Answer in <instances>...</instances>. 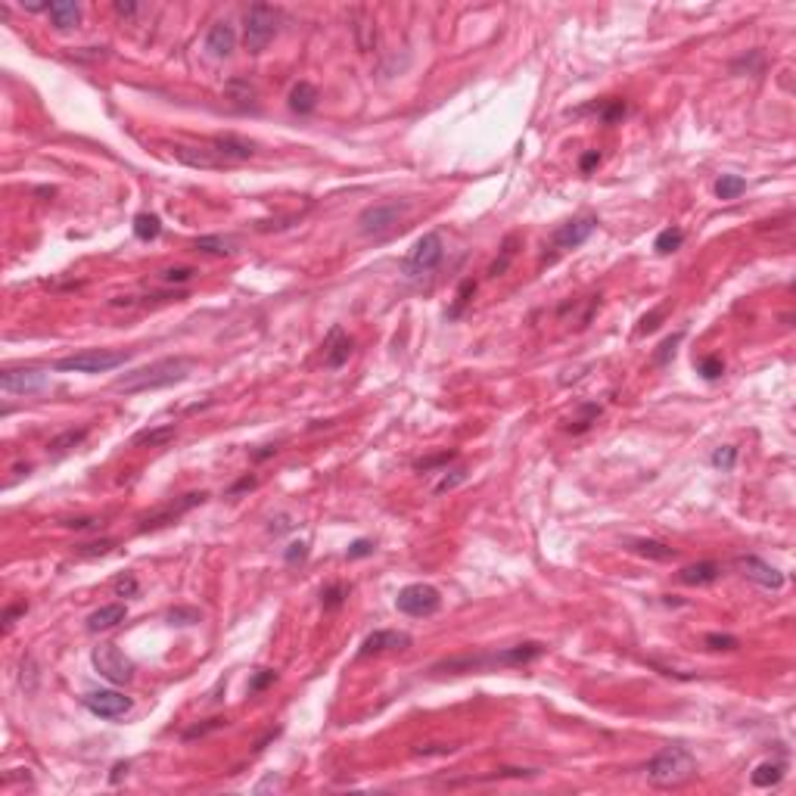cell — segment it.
<instances>
[{"mask_svg": "<svg viewBox=\"0 0 796 796\" xmlns=\"http://www.w3.org/2000/svg\"><path fill=\"white\" fill-rule=\"evenodd\" d=\"M113 10H115L118 16H134V13H137V4H131V0H115Z\"/></svg>", "mask_w": 796, "mask_h": 796, "instance_id": "55", "label": "cell"}, {"mask_svg": "<svg viewBox=\"0 0 796 796\" xmlns=\"http://www.w3.org/2000/svg\"><path fill=\"white\" fill-rule=\"evenodd\" d=\"M168 150H171V156L181 162V165H187V168L215 171V168H227L230 165V162L221 156L212 143H171Z\"/></svg>", "mask_w": 796, "mask_h": 796, "instance_id": "10", "label": "cell"}, {"mask_svg": "<svg viewBox=\"0 0 796 796\" xmlns=\"http://www.w3.org/2000/svg\"><path fill=\"white\" fill-rule=\"evenodd\" d=\"M227 725V718H212L209 725H196V728H190V731H184V740H193V738H202V734H209V731H215V728H224Z\"/></svg>", "mask_w": 796, "mask_h": 796, "instance_id": "49", "label": "cell"}, {"mask_svg": "<svg viewBox=\"0 0 796 796\" xmlns=\"http://www.w3.org/2000/svg\"><path fill=\"white\" fill-rule=\"evenodd\" d=\"M346 597H348L346 585H330L327 591L321 594V604H324V610H339V606L346 604Z\"/></svg>", "mask_w": 796, "mask_h": 796, "instance_id": "36", "label": "cell"}, {"mask_svg": "<svg viewBox=\"0 0 796 796\" xmlns=\"http://www.w3.org/2000/svg\"><path fill=\"white\" fill-rule=\"evenodd\" d=\"M88 426H78V430H66V433H59L56 439H50V445H47V455L50 458H59V455H66V451H72V448H78V445L88 439Z\"/></svg>", "mask_w": 796, "mask_h": 796, "instance_id": "26", "label": "cell"}, {"mask_svg": "<svg viewBox=\"0 0 796 796\" xmlns=\"http://www.w3.org/2000/svg\"><path fill=\"white\" fill-rule=\"evenodd\" d=\"M308 557V544L305 542H293V544H286V551H284V560L289 563V567H296V563H302Z\"/></svg>", "mask_w": 796, "mask_h": 796, "instance_id": "47", "label": "cell"}, {"mask_svg": "<svg viewBox=\"0 0 796 796\" xmlns=\"http://www.w3.org/2000/svg\"><path fill=\"white\" fill-rule=\"evenodd\" d=\"M122 775H128V763H118V765L113 768V777H109V781L118 784V781H122Z\"/></svg>", "mask_w": 796, "mask_h": 796, "instance_id": "60", "label": "cell"}, {"mask_svg": "<svg viewBox=\"0 0 796 796\" xmlns=\"http://www.w3.org/2000/svg\"><path fill=\"white\" fill-rule=\"evenodd\" d=\"M358 16H361V22L352 25L355 34H358V47H361V50H371V44L376 41V31H373V25H371V19H367L364 13H358Z\"/></svg>", "mask_w": 796, "mask_h": 796, "instance_id": "37", "label": "cell"}, {"mask_svg": "<svg viewBox=\"0 0 796 796\" xmlns=\"http://www.w3.org/2000/svg\"><path fill=\"white\" fill-rule=\"evenodd\" d=\"M348 355H352V339L342 333V327H333L327 333V339H324V364L330 371H339L348 361Z\"/></svg>", "mask_w": 796, "mask_h": 796, "instance_id": "17", "label": "cell"}, {"mask_svg": "<svg viewBox=\"0 0 796 796\" xmlns=\"http://www.w3.org/2000/svg\"><path fill=\"white\" fill-rule=\"evenodd\" d=\"M252 485H255V479L246 476V479H239V482L234 485V489H230V495H237V492H243V489H252Z\"/></svg>", "mask_w": 796, "mask_h": 796, "instance_id": "61", "label": "cell"}, {"mask_svg": "<svg viewBox=\"0 0 796 796\" xmlns=\"http://www.w3.org/2000/svg\"><path fill=\"white\" fill-rule=\"evenodd\" d=\"M681 336H684V333H675V336H669V339H666L663 346H660V352L653 355V361H656V364H666V361H669V358L675 355V346H678V342H681Z\"/></svg>", "mask_w": 796, "mask_h": 796, "instance_id": "48", "label": "cell"}, {"mask_svg": "<svg viewBox=\"0 0 796 796\" xmlns=\"http://www.w3.org/2000/svg\"><path fill=\"white\" fill-rule=\"evenodd\" d=\"M50 386V373L38 371V367H16V371L0 373V389L10 396H34V392Z\"/></svg>", "mask_w": 796, "mask_h": 796, "instance_id": "11", "label": "cell"}, {"mask_svg": "<svg viewBox=\"0 0 796 796\" xmlns=\"http://www.w3.org/2000/svg\"><path fill=\"white\" fill-rule=\"evenodd\" d=\"M644 775L653 787L672 790V787L688 784L691 777L697 775V759H694V753L684 750V747H663L656 756L647 759Z\"/></svg>", "mask_w": 796, "mask_h": 796, "instance_id": "3", "label": "cell"}, {"mask_svg": "<svg viewBox=\"0 0 796 796\" xmlns=\"http://www.w3.org/2000/svg\"><path fill=\"white\" fill-rule=\"evenodd\" d=\"M47 13H50V22H53L59 31H68L81 22V6L72 4V0H56V4H50Z\"/></svg>", "mask_w": 796, "mask_h": 796, "instance_id": "24", "label": "cell"}, {"mask_svg": "<svg viewBox=\"0 0 796 796\" xmlns=\"http://www.w3.org/2000/svg\"><path fill=\"white\" fill-rule=\"evenodd\" d=\"M597 113H601V118L606 125H613V122H619V118L626 115V103H622V100H610V103H604V106H597Z\"/></svg>", "mask_w": 796, "mask_h": 796, "instance_id": "40", "label": "cell"}, {"mask_svg": "<svg viewBox=\"0 0 796 796\" xmlns=\"http://www.w3.org/2000/svg\"><path fill=\"white\" fill-rule=\"evenodd\" d=\"M408 215V202H376V205H367V209L358 215V230L361 237H383L389 234L392 227L398 224L401 218Z\"/></svg>", "mask_w": 796, "mask_h": 796, "instance_id": "7", "label": "cell"}, {"mask_svg": "<svg viewBox=\"0 0 796 796\" xmlns=\"http://www.w3.org/2000/svg\"><path fill=\"white\" fill-rule=\"evenodd\" d=\"M193 361L190 358H162L156 364L137 367V371L118 376L113 383L115 392H125V396H140V392H153V389H165L171 383H181L187 373H190Z\"/></svg>", "mask_w": 796, "mask_h": 796, "instance_id": "2", "label": "cell"}, {"mask_svg": "<svg viewBox=\"0 0 796 796\" xmlns=\"http://www.w3.org/2000/svg\"><path fill=\"white\" fill-rule=\"evenodd\" d=\"M274 681H277V672H274V669H259L249 678V694H262V691L268 688V684H274Z\"/></svg>", "mask_w": 796, "mask_h": 796, "instance_id": "41", "label": "cell"}, {"mask_svg": "<svg viewBox=\"0 0 796 796\" xmlns=\"http://www.w3.org/2000/svg\"><path fill=\"white\" fill-rule=\"evenodd\" d=\"M455 458V451H445V455H435V458H426V460H420V470H433V467H439V464H448V460Z\"/></svg>", "mask_w": 796, "mask_h": 796, "instance_id": "53", "label": "cell"}, {"mask_svg": "<svg viewBox=\"0 0 796 796\" xmlns=\"http://www.w3.org/2000/svg\"><path fill=\"white\" fill-rule=\"evenodd\" d=\"M734 460H738V448H731V445H722V448H715V455H713V467H718V470H731Z\"/></svg>", "mask_w": 796, "mask_h": 796, "instance_id": "42", "label": "cell"}, {"mask_svg": "<svg viewBox=\"0 0 796 796\" xmlns=\"http://www.w3.org/2000/svg\"><path fill=\"white\" fill-rule=\"evenodd\" d=\"M168 622L171 626H193V622H200V610H193V606H175V610H168Z\"/></svg>", "mask_w": 796, "mask_h": 796, "instance_id": "38", "label": "cell"}, {"mask_svg": "<svg viewBox=\"0 0 796 796\" xmlns=\"http://www.w3.org/2000/svg\"><path fill=\"white\" fill-rule=\"evenodd\" d=\"M177 435V426L175 423H165V426H156V430H143L137 433L131 445H150V448H162V445H168L171 439Z\"/></svg>", "mask_w": 796, "mask_h": 796, "instance_id": "27", "label": "cell"}, {"mask_svg": "<svg viewBox=\"0 0 796 796\" xmlns=\"http://www.w3.org/2000/svg\"><path fill=\"white\" fill-rule=\"evenodd\" d=\"M738 567L743 569V576H747L750 582H756V585L763 588H772V591H777V588L784 585V572L772 567V563H765L763 557H753V554H747V557H738Z\"/></svg>", "mask_w": 796, "mask_h": 796, "instance_id": "14", "label": "cell"}, {"mask_svg": "<svg viewBox=\"0 0 796 796\" xmlns=\"http://www.w3.org/2000/svg\"><path fill=\"white\" fill-rule=\"evenodd\" d=\"M293 526H296V523H293L289 517H277V526L271 523V532H274V535H280V532H286V529H293Z\"/></svg>", "mask_w": 796, "mask_h": 796, "instance_id": "56", "label": "cell"}, {"mask_svg": "<svg viewBox=\"0 0 796 796\" xmlns=\"http://www.w3.org/2000/svg\"><path fill=\"white\" fill-rule=\"evenodd\" d=\"M205 50H209L212 56H230L237 50V31L230 22H215L209 29V34H205Z\"/></svg>", "mask_w": 796, "mask_h": 796, "instance_id": "18", "label": "cell"}, {"mask_svg": "<svg viewBox=\"0 0 796 796\" xmlns=\"http://www.w3.org/2000/svg\"><path fill=\"white\" fill-rule=\"evenodd\" d=\"M747 190V181H743V177H738V175H722V181L715 184V196L718 200H738V196Z\"/></svg>", "mask_w": 796, "mask_h": 796, "instance_id": "31", "label": "cell"}, {"mask_svg": "<svg viewBox=\"0 0 796 796\" xmlns=\"http://www.w3.org/2000/svg\"><path fill=\"white\" fill-rule=\"evenodd\" d=\"M396 606L405 616H417V619H423V616H433L439 613L442 606V594L435 591L433 585H423V582H414V585H405L396 597Z\"/></svg>", "mask_w": 796, "mask_h": 796, "instance_id": "9", "label": "cell"}, {"mask_svg": "<svg viewBox=\"0 0 796 796\" xmlns=\"http://www.w3.org/2000/svg\"><path fill=\"white\" fill-rule=\"evenodd\" d=\"M663 318V308H656V311H650L644 321H641V327H638V333H653L656 330V321Z\"/></svg>", "mask_w": 796, "mask_h": 796, "instance_id": "52", "label": "cell"}, {"mask_svg": "<svg viewBox=\"0 0 796 796\" xmlns=\"http://www.w3.org/2000/svg\"><path fill=\"white\" fill-rule=\"evenodd\" d=\"M162 234V221L159 215H150V212H140V215L134 218V237L143 239V243H150V239H156Z\"/></svg>", "mask_w": 796, "mask_h": 796, "instance_id": "29", "label": "cell"}, {"mask_svg": "<svg viewBox=\"0 0 796 796\" xmlns=\"http://www.w3.org/2000/svg\"><path fill=\"white\" fill-rule=\"evenodd\" d=\"M597 417H601V408L597 405H582V414L567 426V430L569 433H585V430H591V423H597Z\"/></svg>", "mask_w": 796, "mask_h": 796, "instance_id": "35", "label": "cell"}, {"mask_svg": "<svg viewBox=\"0 0 796 796\" xmlns=\"http://www.w3.org/2000/svg\"><path fill=\"white\" fill-rule=\"evenodd\" d=\"M113 588H115L118 597H134L137 594V579L134 576H118Z\"/></svg>", "mask_w": 796, "mask_h": 796, "instance_id": "50", "label": "cell"}, {"mask_svg": "<svg viewBox=\"0 0 796 796\" xmlns=\"http://www.w3.org/2000/svg\"><path fill=\"white\" fill-rule=\"evenodd\" d=\"M81 703L100 718H118L131 709V697L118 694V691H91L81 697Z\"/></svg>", "mask_w": 796, "mask_h": 796, "instance_id": "12", "label": "cell"}, {"mask_svg": "<svg viewBox=\"0 0 796 796\" xmlns=\"http://www.w3.org/2000/svg\"><path fill=\"white\" fill-rule=\"evenodd\" d=\"M706 647L709 650H738L740 641L734 635H706Z\"/></svg>", "mask_w": 796, "mask_h": 796, "instance_id": "45", "label": "cell"}, {"mask_svg": "<svg viewBox=\"0 0 796 796\" xmlns=\"http://www.w3.org/2000/svg\"><path fill=\"white\" fill-rule=\"evenodd\" d=\"M629 547L638 554V557H647V560H656V563H669L678 557V551L663 542H653V538H631Z\"/></svg>", "mask_w": 796, "mask_h": 796, "instance_id": "23", "label": "cell"}, {"mask_svg": "<svg viewBox=\"0 0 796 796\" xmlns=\"http://www.w3.org/2000/svg\"><path fill=\"white\" fill-rule=\"evenodd\" d=\"M597 165H601V156H597V150H591V153H585V156H582V159H579V168H582V171H585V175H588V171H591V168H597Z\"/></svg>", "mask_w": 796, "mask_h": 796, "instance_id": "54", "label": "cell"}, {"mask_svg": "<svg viewBox=\"0 0 796 796\" xmlns=\"http://www.w3.org/2000/svg\"><path fill=\"white\" fill-rule=\"evenodd\" d=\"M697 371H700L703 380H718V376L725 373V361H722V358H715V355H709V358H703V361L697 364Z\"/></svg>", "mask_w": 796, "mask_h": 796, "instance_id": "39", "label": "cell"}, {"mask_svg": "<svg viewBox=\"0 0 796 796\" xmlns=\"http://www.w3.org/2000/svg\"><path fill=\"white\" fill-rule=\"evenodd\" d=\"M196 249H200V252H209V255H234V252H237V249H234V239L218 237V234L200 237V239H196Z\"/></svg>", "mask_w": 796, "mask_h": 796, "instance_id": "30", "label": "cell"}, {"mask_svg": "<svg viewBox=\"0 0 796 796\" xmlns=\"http://www.w3.org/2000/svg\"><path fill=\"white\" fill-rule=\"evenodd\" d=\"M128 616V606L125 604H106L100 610H93L88 616V631H106V629H115L118 622H125Z\"/></svg>", "mask_w": 796, "mask_h": 796, "instance_id": "22", "label": "cell"}, {"mask_svg": "<svg viewBox=\"0 0 796 796\" xmlns=\"http://www.w3.org/2000/svg\"><path fill=\"white\" fill-rule=\"evenodd\" d=\"M681 243H684V230L681 227H666V230H660V237H656L653 249L660 255H669V252L678 249Z\"/></svg>", "mask_w": 796, "mask_h": 796, "instance_id": "33", "label": "cell"}, {"mask_svg": "<svg viewBox=\"0 0 796 796\" xmlns=\"http://www.w3.org/2000/svg\"><path fill=\"white\" fill-rule=\"evenodd\" d=\"M205 498H209V495H205V492H190V495H184L181 501H171V504H165V507H162L159 513H153V517H147V520H143L140 532H147V529H159V526H168V523H175L177 517H184L187 510H190V507H196V504H202Z\"/></svg>", "mask_w": 796, "mask_h": 796, "instance_id": "15", "label": "cell"}, {"mask_svg": "<svg viewBox=\"0 0 796 796\" xmlns=\"http://www.w3.org/2000/svg\"><path fill=\"white\" fill-rule=\"evenodd\" d=\"M271 455H277V445H264L262 451H252V460H264V458H271Z\"/></svg>", "mask_w": 796, "mask_h": 796, "instance_id": "57", "label": "cell"}, {"mask_svg": "<svg viewBox=\"0 0 796 796\" xmlns=\"http://www.w3.org/2000/svg\"><path fill=\"white\" fill-rule=\"evenodd\" d=\"M520 252V234H507L498 249V259H495L489 264V277H501V274H507V268L513 264V259H517Z\"/></svg>", "mask_w": 796, "mask_h": 796, "instance_id": "25", "label": "cell"}, {"mask_svg": "<svg viewBox=\"0 0 796 796\" xmlns=\"http://www.w3.org/2000/svg\"><path fill=\"white\" fill-rule=\"evenodd\" d=\"M25 610H29V604H13V606H6V610H4V631H10L13 622L19 619Z\"/></svg>", "mask_w": 796, "mask_h": 796, "instance_id": "51", "label": "cell"}, {"mask_svg": "<svg viewBox=\"0 0 796 796\" xmlns=\"http://www.w3.org/2000/svg\"><path fill=\"white\" fill-rule=\"evenodd\" d=\"M63 526H68V529H91V526H97V520H68V523H63Z\"/></svg>", "mask_w": 796, "mask_h": 796, "instance_id": "58", "label": "cell"}, {"mask_svg": "<svg viewBox=\"0 0 796 796\" xmlns=\"http://www.w3.org/2000/svg\"><path fill=\"white\" fill-rule=\"evenodd\" d=\"M784 768H787L784 763H763V765H756V768H753L750 781L756 784V787H775V784H781Z\"/></svg>", "mask_w": 796, "mask_h": 796, "instance_id": "28", "label": "cell"}, {"mask_svg": "<svg viewBox=\"0 0 796 796\" xmlns=\"http://www.w3.org/2000/svg\"><path fill=\"white\" fill-rule=\"evenodd\" d=\"M318 88H314L311 81H299L293 84V91H289V109H293L296 115H311L314 109H318Z\"/></svg>", "mask_w": 796, "mask_h": 796, "instance_id": "21", "label": "cell"}, {"mask_svg": "<svg viewBox=\"0 0 796 796\" xmlns=\"http://www.w3.org/2000/svg\"><path fill=\"white\" fill-rule=\"evenodd\" d=\"M473 293H476V284H473V280H464V284L458 286L455 305L448 308V318H460V314H464V308L470 305V299H473Z\"/></svg>", "mask_w": 796, "mask_h": 796, "instance_id": "34", "label": "cell"}, {"mask_svg": "<svg viewBox=\"0 0 796 796\" xmlns=\"http://www.w3.org/2000/svg\"><path fill=\"white\" fill-rule=\"evenodd\" d=\"M193 274H196L193 268H168V271H162L159 277H162V284H187Z\"/></svg>", "mask_w": 796, "mask_h": 796, "instance_id": "46", "label": "cell"}, {"mask_svg": "<svg viewBox=\"0 0 796 796\" xmlns=\"http://www.w3.org/2000/svg\"><path fill=\"white\" fill-rule=\"evenodd\" d=\"M212 147H215L227 162H243V159H252V156H255V147H252V143L243 140V137H237V134H221V137H215V140H212Z\"/></svg>", "mask_w": 796, "mask_h": 796, "instance_id": "20", "label": "cell"}, {"mask_svg": "<svg viewBox=\"0 0 796 796\" xmlns=\"http://www.w3.org/2000/svg\"><path fill=\"white\" fill-rule=\"evenodd\" d=\"M410 644H414V638H410L408 631L383 629V631H373V635L364 638L361 656H376V653H386V650H408Z\"/></svg>", "mask_w": 796, "mask_h": 796, "instance_id": "16", "label": "cell"}, {"mask_svg": "<svg viewBox=\"0 0 796 796\" xmlns=\"http://www.w3.org/2000/svg\"><path fill=\"white\" fill-rule=\"evenodd\" d=\"M442 259H445V239H442V234L430 230V234H423L414 243V249L405 255L401 274H405L408 280H423L426 274H433L435 268H439Z\"/></svg>", "mask_w": 796, "mask_h": 796, "instance_id": "4", "label": "cell"}, {"mask_svg": "<svg viewBox=\"0 0 796 796\" xmlns=\"http://www.w3.org/2000/svg\"><path fill=\"white\" fill-rule=\"evenodd\" d=\"M371 554H373V542H371V538H358V542L348 544L346 557L348 560H361V557H371Z\"/></svg>", "mask_w": 796, "mask_h": 796, "instance_id": "44", "label": "cell"}, {"mask_svg": "<svg viewBox=\"0 0 796 796\" xmlns=\"http://www.w3.org/2000/svg\"><path fill=\"white\" fill-rule=\"evenodd\" d=\"M277 22H280V16H277L274 6L252 4L249 10H246V29H243L246 50H249V53H262V50L274 41V34H277Z\"/></svg>", "mask_w": 796, "mask_h": 796, "instance_id": "6", "label": "cell"}, {"mask_svg": "<svg viewBox=\"0 0 796 796\" xmlns=\"http://www.w3.org/2000/svg\"><path fill=\"white\" fill-rule=\"evenodd\" d=\"M224 93L237 103V106H249V103L255 100V88H252L249 81H243V78H230L227 88H224Z\"/></svg>", "mask_w": 796, "mask_h": 796, "instance_id": "32", "label": "cell"}, {"mask_svg": "<svg viewBox=\"0 0 796 796\" xmlns=\"http://www.w3.org/2000/svg\"><path fill=\"white\" fill-rule=\"evenodd\" d=\"M113 551V542H109V538H103V542H93V544H81L78 547V557H103V554H109Z\"/></svg>", "mask_w": 796, "mask_h": 796, "instance_id": "43", "label": "cell"}, {"mask_svg": "<svg viewBox=\"0 0 796 796\" xmlns=\"http://www.w3.org/2000/svg\"><path fill=\"white\" fill-rule=\"evenodd\" d=\"M91 663H93V669H97L109 684H128V681L134 678V663L128 660V656H125L115 644H100V647H93Z\"/></svg>", "mask_w": 796, "mask_h": 796, "instance_id": "8", "label": "cell"}, {"mask_svg": "<svg viewBox=\"0 0 796 796\" xmlns=\"http://www.w3.org/2000/svg\"><path fill=\"white\" fill-rule=\"evenodd\" d=\"M594 227H597V218H591V215L567 221V224H560L557 230H554V237H551L554 249H576V246H582L594 234Z\"/></svg>", "mask_w": 796, "mask_h": 796, "instance_id": "13", "label": "cell"}, {"mask_svg": "<svg viewBox=\"0 0 796 796\" xmlns=\"http://www.w3.org/2000/svg\"><path fill=\"white\" fill-rule=\"evenodd\" d=\"M722 579V567L715 560H703V563H694V567H684L678 572V582L681 585H691V588H703V585H713V582Z\"/></svg>", "mask_w": 796, "mask_h": 796, "instance_id": "19", "label": "cell"}, {"mask_svg": "<svg viewBox=\"0 0 796 796\" xmlns=\"http://www.w3.org/2000/svg\"><path fill=\"white\" fill-rule=\"evenodd\" d=\"M128 358L131 355L115 352V348H88V352L59 358L56 371L59 373H106V371H115V367L128 364Z\"/></svg>", "mask_w": 796, "mask_h": 796, "instance_id": "5", "label": "cell"}, {"mask_svg": "<svg viewBox=\"0 0 796 796\" xmlns=\"http://www.w3.org/2000/svg\"><path fill=\"white\" fill-rule=\"evenodd\" d=\"M544 644L538 641H526L517 647H504L495 653H470V656H451L433 666V672H479V669H513V666H529L538 656H544Z\"/></svg>", "mask_w": 796, "mask_h": 796, "instance_id": "1", "label": "cell"}, {"mask_svg": "<svg viewBox=\"0 0 796 796\" xmlns=\"http://www.w3.org/2000/svg\"><path fill=\"white\" fill-rule=\"evenodd\" d=\"M25 10L29 13H44V10H50V4H41V0H31V4H22Z\"/></svg>", "mask_w": 796, "mask_h": 796, "instance_id": "59", "label": "cell"}]
</instances>
